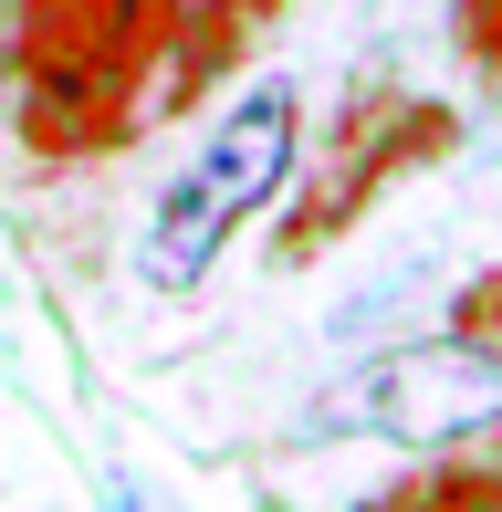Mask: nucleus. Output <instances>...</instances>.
<instances>
[{"label": "nucleus", "mask_w": 502, "mask_h": 512, "mask_svg": "<svg viewBox=\"0 0 502 512\" xmlns=\"http://www.w3.org/2000/svg\"><path fill=\"white\" fill-rule=\"evenodd\" d=\"M293 147H304V95L293 74H262L220 105V126L189 147V168L157 189L147 230H136V283L147 293H189L210 283V262L293 189Z\"/></svg>", "instance_id": "2"}, {"label": "nucleus", "mask_w": 502, "mask_h": 512, "mask_svg": "<svg viewBox=\"0 0 502 512\" xmlns=\"http://www.w3.org/2000/svg\"><path fill=\"white\" fill-rule=\"evenodd\" d=\"M461 147V115L440 95H408V84H367L346 115H335V147H325V178H314L304 199H293L283 220V262H314V251L335 241V230H356L367 209L398 189V178L440 168V157Z\"/></svg>", "instance_id": "4"}, {"label": "nucleus", "mask_w": 502, "mask_h": 512, "mask_svg": "<svg viewBox=\"0 0 502 512\" xmlns=\"http://www.w3.org/2000/svg\"><path fill=\"white\" fill-rule=\"evenodd\" d=\"M314 429H346V439H387V450H461V439L502 429V345L482 335H419V345H387L367 356Z\"/></svg>", "instance_id": "3"}, {"label": "nucleus", "mask_w": 502, "mask_h": 512, "mask_svg": "<svg viewBox=\"0 0 502 512\" xmlns=\"http://www.w3.org/2000/svg\"><path fill=\"white\" fill-rule=\"evenodd\" d=\"M283 21V0H189L178 11V53H168V84L157 95L168 105H189V95H210L220 74H241V53Z\"/></svg>", "instance_id": "5"}, {"label": "nucleus", "mask_w": 502, "mask_h": 512, "mask_svg": "<svg viewBox=\"0 0 502 512\" xmlns=\"http://www.w3.org/2000/svg\"><path fill=\"white\" fill-rule=\"evenodd\" d=\"M356 512H502V439L482 450V439H461V450H429L408 481H387L377 502Z\"/></svg>", "instance_id": "6"}, {"label": "nucleus", "mask_w": 502, "mask_h": 512, "mask_svg": "<svg viewBox=\"0 0 502 512\" xmlns=\"http://www.w3.org/2000/svg\"><path fill=\"white\" fill-rule=\"evenodd\" d=\"M450 42H461L482 74H502V0H450Z\"/></svg>", "instance_id": "7"}, {"label": "nucleus", "mask_w": 502, "mask_h": 512, "mask_svg": "<svg viewBox=\"0 0 502 512\" xmlns=\"http://www.w3.org/2000/svg\"><path fill=\"white\" fill-rule=\"evenodd\" d=\"M450 335H482V345H502V272H482V283L450 304Z\"/></svg>", "instance_id": "8"}, {"label": "nucleus", "mask_w": 502, "mask_h": 512, "mask_svg": "<svg viewBox=\"0 0 502 512\" xmlns=\"http://www.w3.org/2000/svg\"><path fill=\"white\" fill-rule=\"evenodd\" d=\"M189 0H11L0 11V74L11 136L32 157H105L147 126L178 53Z\"/></svg>", "instance_id": "1"}]
</instances>
